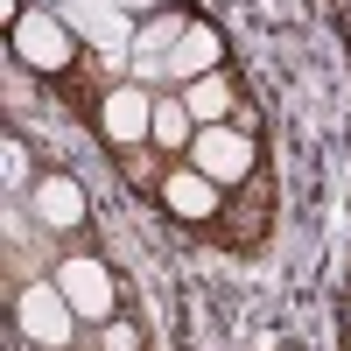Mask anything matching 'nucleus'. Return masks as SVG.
Returning <instances> with one entry per match:
<instances>
[{
    "label": "nucleus",
    "mask_w": 351,
    "mask_h": 351,
    "mask_svg": "<svg viewBox=\"0 0 351 351\" xmlns=\"http://www.w3.org/2000/svg\"><path fill=\"white\" fill-rule=\"evenodd\" d=\"M183 162H197L218 190H246L253 176H260V134H253V127H232V120L197 127V141H190Z\"/></svg>",
    "instance_id": "1"
},
{
    "label": "nucleus",
    "mask_w": 351,
    "mask_h": 351,
    "mask_svg": "<svg viewBox=\"0 0 351 351\" xmlns=\"http://www.w3.org/2000/svg\"><path fill=\"white\" fill-rule=\"evenodd\" d=\"M92 127H99V141H106L112 155L148 148V141H155V92H148V84H134V77H112L106 92H99Z\"/></svg>",
    "instance_id": "2"
},
{
    "label": "nucleus",
    "mask_w": 351,
    "mask_h": 351,
    "mask_svg": "<svg viewBox=\"0 0 351 351\" xmlns=\"http://www.w3.org/2000/svg\"><path fill=\"white\" fill-rule=\"evenodd\" d=\"M56 288L71 295V309H77L84 330H99V324H112V316L127 309V295H120V281H112V267H106L99 253H84V246H71L64 260H56Z\"/></svg>",
    "instance_id": "3"
},
{
    "label": "nucleus",
    "mask_w": 351,
    "mask_h": 351,
    "mask_svg": "<svg viewBox=\"0 0 351 351\" xmlns=\"http://www.w3.org/2000/svg\"><path fill=\"white\" fill-rule=\"evenodd\" d=\"M14 324H21V337L36 344V351H71L77 344V309H71V295L56 288V274L49 281H21L14 288Z\"/></svg>",
    "instance_id": "4"
},
{
    "label": "nucleus",
    "mask_w": 351,
    "mask_h": 351,
    "mask_svg": "<svg viewBox=\"0 0 351 351\" xmlns=\"http://www.w3.org/2000/svg\"><path fill=\"white\" fill-rule=\"evenodd\" d=\"M8 36H14V56H21V64L36 71V77H49V84H64V77L77 71V36H71V28L56 21L49 8H21Z\"/></svg>",
    "instance_id": "5"
},
{
    "label": "nucleus",
    "mask_w": 351,
    "mask_h": 351,
    "mask_svg": "<svg viewBox=\"0 0 351 351\" xmlns=\"http://www.w3.org/2000/svg\"><path fill=\"white\" fill-rule=\"evenodd\" d=\"M162 211H169L176 225L218 232V218H225V190H218L197 162H169V176H162Z\"/></svg>",
    "instance_id": "6"
},
{
    "label": "nucleus",
    "mask_w": 351,
    "mask_h": 351,
    "mask_svg": "<svg viewBox=\"0 0 351 351\" xmlns=\"http://www.w3.org/2000/svg\"><path fill=\"white\" fill-rule=\"evenodd\" d=\"M28 204H36V225H43V232H84V218H92V204H84V183H77V176H64V169L36 176Z\"/></svg>",
    "instance_id": "7"
},
{
    "label": "nucleus",
    "mask_w": 351,
    "mask_h": 351,
    "mask_svg": "<svg viewBox=\"0 0 351 351\" xmlns=\"http://www.w3.org/2000/svg\"><path fill=\"white\" fill-rule=\"evenodd\" d=\"M267 211H274V183H267V169H260L246 190H225L218 232H232V246H260L267 239Z\"/></svg>",
    "instance_id": "8"
},
{
    "label": "nucleus",
    "mask_w": 351,
    "mask_h": 351,
    "mask_svg": "<svg viewBox=\"0 0 351 351\" xmlns=\"http://www.w3.org/2000/svg\"><path fill=\"white\" fill-rule=\"evenodd\" d=\"M162 64H169V77H176V84L211 77V71H225V36H218V28L197 14V21H190V36L176 43V56H162Z\"/></svg>",
    "instance_id": "9"
},
{
    "label": "nucleus",
    "mask_w": 351,
    "mask_h": 351,
    "mask_svg": "<svg viewBox=\"0 0 351 351\" xmlns=\"http://www.w3.org/2000/svg\"><path fill=\"white\" fill-rule=\"evenodd\" d=\"M190 141H197V120H190V106H183V84H162V92H155V148L169 162H183Z\"/></svg>",
    "instance_id": "10"
},
{
    "label": "nucleus",
    "mask_w": 351,
    "mask_h": 351,
    "mask_svg": "<svg viewBox=\"0 0 351 351\" xmlns=\"http://www.w3.org/2000/svg\"><path fill=\"white\" fill-rule=\"evenodd\" d=\"M183 106H190V120H197V127H218V120H232V112H239V84H232L225 71L190 77V84H183Z\"/></svg>",
    "instance_id": "11"
},
{
    "label": "nucleus",
    "mask_w": 351,
    "mask_h": 351,
    "mask_svg": "<svg viewBox=\"0 0 351 351\" xmlns=\"http://www.w3.org/2000/svg\"><path fill=\"white\" fill-rule=\"evenodd\" d=\"M190 8H162V14H148V21H141L134 28V56H155V64H162V56H176V43H183L190 36Z\"/></svg>",
    "instance_id": "12"
},
{
    "label": "nucleus",
    "mask_w": 351,
    "mask_h": 351,
    "mask_svg": "<svg viewBox=\"0 0 351 351\" xmlns=\"http://www.w3.org/2000/svg\"><path fill=\"white\" fill-rule=\"evenodd\" d=\"M112 162H120L127 190H148V197H162V176H169V155L155 148V141H148V148H134V155H112Z\"/></svg>",
    "instance_id": "13"
},
{
    "label": "nucleus",
    "mask_w": 351,
    "mask_h": 351,
    "mask_svg": "<svg viewBox=\"0 0 351 351\" xmlns=\"http://www.w3.org/2000/svg\"><path fill=\"white\" fill-rule=\"evenodd\" d=\"M92 351H141V324L120 309L112 324H99V330H92Z\"/></svg>",
    "instance_id": "14"
},
{
    "label": "nucleus",
    "mask_w": 351,
    "mask_h": 351,
    "mask_svg": "<svg viewBox=\"0 0 351 351\" xmlns=\"http://www.w3.org/2000/svg\"><path fill=\"white\" fill-rule=\"evenodd\" d=\"M120 8H127V14H141V21H148V14H162V8H183V0H120Z\"/></svg>",
    "instance_id": "15"
},
{
    "label": "nucleus",
    "mask_w": 351,
    "mask_h": 351,
    "mask_svg": "<svg viewBox=\"0 0 351 351\" xmlns=\"http://www.w3.org/2000/svg\"><path fill=\"white\" fill-rule=\"evenodd\" d=\"M337 21H344V36H351V0H337Z\"/></svg>",
    "instance_id": "16"
}]
</instances>
